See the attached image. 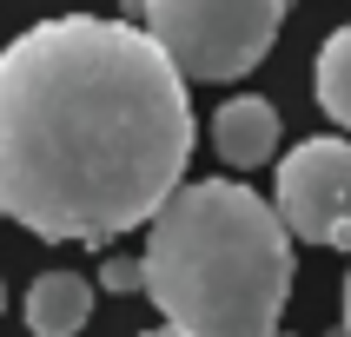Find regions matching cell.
Listing matches in <instances>:
<instances>
[{
  "instance_id": "7a4b0ae2",
  "label": "cell",
  "mask_w": 351,
  "mask_h": 337,
  "mask_svg": "<svg viewBox=\"0 0 351 337\" xmlns=\"http://www.w3.org/2000/svg\"><path fill=\"white\" fill-rule=\"evenodd\" d=\"M139 291L179 337H272L292 297V232L239 178L173 185L146 218Z\"/></svg>"
},
{
  "instance_id": "7c38bea8",
  "label": "cell",
  "mask_w": 351,
  "mask_h": 337,
  "mask_svg": "<svg viewBox=\"0 0 351 337\" xmlns=\"http://www.w3.org/2000/svg\"><path fill=\"white\" fill-rule=\"evenodd\" d=\"M325 337H345V324H338V331H325Z\"/></svg>"
},
{
  "instance_id": "277c9868",
  "label": "cell",
  "mask_w": 351,
  "mask_h": 337,
  "mask_svg": "<svg viewBox=\"0 0 351 337\" xmlns=\"http://www.w3.org/2000/svg\"><path fill=\"white\" fill-rule=\"evenodd\" d=\"M272 212L298 245L351 252V139H298L278 159Z\"/></svg>"
},
{
  "instance_id": "4fadbf2b",
  "label": "cell",
  "mask_w": 351,
  "mask_h": 337,
  "mask_svg": "<svg viewBox=\"0 0 351 337\" xmlns=\"http://www.w3.org/2000/svg\"><path fill=\"white\" fill-rule=\"evenodd\" d=\"M272 337H292V331H272Z\"/></svg>"
},
{
  "instance_id": "30bf717a",
  "label": "cell",
  "mask_w": 351,
  "mask_h": 337,
  "mask_svg": "<svg viewBox=\"0 0 351 337\" xmlns=\"http://www.w3.org/2000/svg\"><path fill=\"white\" fill-rule=\"evenodd\" d=\"M139 337H179V331H166V324H159V331H139Z\"/></svg>"
},
{
  "instance_id": "ba28073f",
  "label": "cell",
  "mask_w": 351,
  "mask_h": 337,
  "mask_svg": "<svg viewBox=\"0 0 351 337\" xmlns=\"http://www.w3.org/2000/svg\"><path fill=\"white\" fill-rule=\"evenodd\" d=\"M99 284L106 291H139V258H106L99 265Z\"/></svg>"
},
{
  "instance_id": "8fae6325",
  "label": "cell",
  "mask_w": 351,
  "mask_h": 337,
  "mask_svg": "<svg viewBox=\"0 0 351 337\" xmlns=\"http://www.w3.org/2000/svg\"><path fill=\"white\" fill-rule=\"evenodd\" d=\"M0 311H7V284H0Z\"/></svg>"
},
{
  "instance_id": "52a82bcc",
  "label": "cell",
  "mask_w": 351,
  "mask_h": 337,
  "mask_svg": "<svg viewBox=\"0 0 351 337\" xmlns=\"http://www.w3.org/2000/svg\"><path fill=\"white\" fill-rule=\"evenodd\" d=\"M312 93H318V106H325V119H338L351 133V27H338V33L318 46Z\"/></svg>"
},
{
  "instance_id": "5b68a950",
  "label": "cell",
  "mask_w": 351,
  "mask_h": 337,
  "mask_svg": "<svg viewBox=\"0 0 351 337\" xmlns=\"http://www.w3.org/2000/svg\"><path fill=\"white\" fill-rule=\"evenodd\" d=\"M213 146L226 165H239V172H252V165H272L278 152V106L258 93H239L226 99L213 113Z\"/></svg>"
},
{
  "instance_id": "9c48e42d",
  "label": "cell",
  "mask_w": 351,
  "mask_h": 337,
  "mask_svg": "<svg viewBox=\"0 0 351 337\" xmlns=\"http://www.w3.org/2000/svg\"><path fill=\"white\" fill-rule=\"evenodd\" d=\"M345 337H351V271H345Z\"/></svg>"
},
{
  "instance_id": "3957f363",
  "label": "cell",
  "mask_w": 351,
  "mask_h": 337,
  "mask_svg": "<svg viewBox=\"0 0 351 337\" xmlns=\"http://www.w3.org/2000/svg\"><path fill=\"white\" fill-rule=\"evenodd\" d=\"M146 33L186 79H245L272 53L285 0H146Z\"/></svg>"
},
{
  "instance_id": "8992f818",
  "label": "cell",
  "mask_w": 351,
  "mask_h": 337,
  "mask_svg": "<svg viewBox=\"0 0 351 337\" xmlns=\"http://www.w3.org/2000/svg\"><path fill=\"white\" fill-rule=\"evenodd\" d=\"M86 317H93V284L80 271H40L27 284V324H34V337H80Z\"/></svg>"
},
{
  "instance_id": "6da1fadb",
  "label": "cell",
  "mask_w": 351,
  "mask_h": 337,
  "mask_svg": "<svg viewBox=\"0 0 351 337\" xmlns=\"http://www.w3.org/2000/svg\"><path fill=\"white\" fill-rule=\"evenodd\" d=\"M193 159L186 73L146 27L60 14L0 53V218L106 245L166 205Z\"/></svg>"
}]
</instances>
